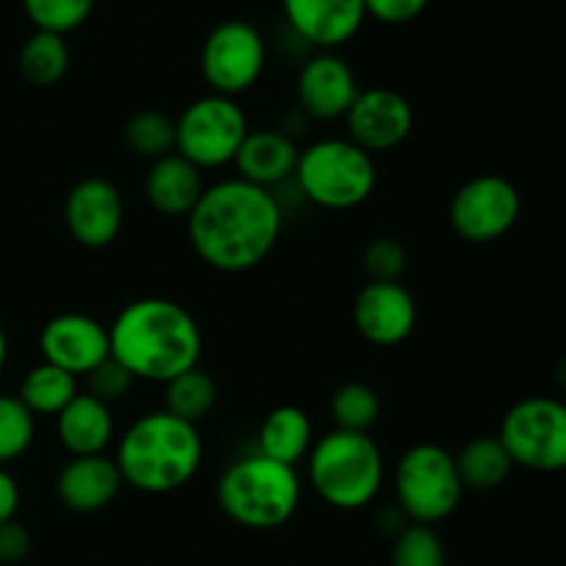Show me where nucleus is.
<instances>
[{"label":"nucleus","instance_id":"obj_1","mask_svg":"<svg viewBox=\"0 0 566 566\" xmlns=\"http://www.w3.org/2000/svg\"><path fill=\"white\" fill-rule=\"evenodd\" d=\"M188 221V241L208 269L247 274L280 243L285 213L274 191L227 177L202 191Z\"/></svg>","mask_w":566,"mask_h":566},{"label":"nucleus","instance_id":"obj_2","mask_svg":"<svg viewBox=\"0 0 566 566\" xmlns=\"http://www.w3.org/2000/svg\"><path fill=\"white\" fill-rule=\"evenodd\" d=\"M111 359L136 381L166 385L197 368L202 359V329L182 304L164 296L136 298L108 326Z\"/></svg>","mask_w":566,"mask_h":566},{"label":"nucleus","instance_id":"obj_3","mask_svg":"<svg viewBox=\"0 0 566 566\" xmlns=\"http://www.w3.org/2000/svg\"><path fill=\"white\" fill-rule=\"evenodd\" d=\"M202 459L199 426L186 423L164 409L133 420L114 453L122 484L144 495H169L182 490L197 479Z\"/></svg>","mask_w":566,"mask_h":566},{"label":"nucleus","instance_id":"obj_4","mask_svg":"<svg viewBox=\"0 0 566 566\" xmlns=\"http://www.w3.org/2000/svg\"><path fill=\"white\" fill-rule=\"evenodd\" d=\"M216 503L227 520L249 531H276L302 506V479L291 464L247 453L221 473Z\"/></svg>","mask_w":566,"mask_h":566},{"label":"nucleus","instance_id":"obj_5","mask_svg":"<svg viewBox=\"0 0 566 566\" xmlns=\"http://www.w3.org/2000/svg\"><path fill=\"white\" fill-rule=\"evenodd\" d=\"M307 484L326 506L359 512L385 486V457L370 434L332 429L307 453Z\"/></svg>","mask_w":566,"mask_h":566},{"label":"nucleus","instance_id":"obj_6","mask_svg":"<svg viewBox=\"0 0 566 566\" xmlns=\"http://www.w3.org/2000/svg\"><path fill=\"white\" fill-rule=\"evenodd\" d=\"M293 182L310 205L343 213L374 197L379 175H376L374 155L359 149L348 138L332 136L298 149Z\"/></svg>","mask_w":566,"mask_h":566},{"label":"nucleus","instance_id":"obj_7","mask_svg":"<svg viewBox=\"0 0 566 566\" xmlns=\"http://www.w3.org/2000/svg\"><path fill=\"white\" fill-rule=\"evenodd\" d=\"M392 490L403 517L431 528L451 517L464 495L453 453L434 442H418L403 451L392 473Z\"/></svg>","mask_w":566,"mask_h":566},{"label":"nucleus","instance_id":"obj_8","mask_svg":"<svg viewBox=\"0 0 566 566\" xmlns=\"http://www.w3.org/2000/svg\"><path fill=\"white\" fill-rule=\"evenodd\" d=\"M249 130L252 127L238 99L205 94L175 119V153L199 171L221 169L235 160Z\"/></svg>","mask_w":566,"mask_h":566},{"label":"nucleus","instance_id":"obj_9","mask_svg":"<svg viewBox=\"0 0 566 566\" xmlns=\"http://www.w3.org/2000/svg\"><path fill=\"white\" fill-rule=\"evenodd\" d=\"M497 440L514 468L531 473H562L566 468L564 403L545 396L523 398L506 412Z\"/></svg>","mask_w":566,"mask_h":566},{"label":"nucleus","instance_id":"obj_10","mask_svg":"<svg viewBox=\"0 0 566 566\" xmlns=\"http://www.w3.org/2000/svg\"><path fill=\"white\" fill-rule=\"evenodd\" d=\"M265 61L269 50L263 33L247 20H224L205 39L199 70L210 86V94L238 99V94H247L249 88L258 86Z\"/></svg>","mask_w":566,"mask_h":566},{"label":"nucleus","instance_id":"obj_11","mask_svg":"<svg viewBox=\"0 0 566 566\" xmlns=\"http://www.w3.org/2000/svg\"><path fill=\"white\" fill-rule=\"evenodd\" d=\"M523 213L517 186L501 175H479L464 182L451 199L448 219L468 243H495L514 230Z\"/></svg>","mask_w":566,"mask_h":566},{"label":"nucleus","instance_id":"obj_12","mask_svg":"<svg viewBox=\"0 0 566 566\" xmlns=\"http://www.w3.org/2000/svg\"><path fill=\"white\" fill-rule=\"evenodd\" d=\"M348 127V142L368 155L390 153L401 147L415 127L412 103L401 92L387 86L359 88L357 99L343 116Z\"/></svg>","mask_w":566,"mask_h":566},{"label":"nucleus","instance_id":"obj_13","mask_svg":"<svg viewBox=\"0 0 566 566\" xmlns=\"http://www.w3.org/2000/svg\"><path fill=\"white\" fill-rule=\"evenodd\" d=\"M64 224L83 249H105L125 227V199L105 177H86L66 193Z\"/></svg>","mask_w":566,"mask_h":566},{"label":"nucleus","instance_id":"obj_14","mask_svg":"<svg viewBox=\"0 0 566 566\" xmlns=\"http://www.w3.org/2000/svg\"><path fill=\"white\" fill-rule=\"evenodd\" d=\"M39 352H42V363L83 379L111 357L108 326L99 324L92 315L61 313L39 332Z\"/></svg>","mask_w":566,"mask_h":566},{"label":"nucleus","instance_id":"obj_15","mask_svg":"<svg viewBox=\"0 0 566 566\" xmlns=\"http://www.w3.org/2000/svg\"><path fill=\"white\" fill-rule=\"evenodd\" d=\"M354 326L370 346H401L418 326V302L401 282H368L354 298Z\"/></svg>","mask_w":566,"mask_h":566},{"label":"nucleus","instance_id":"obj_16","mask_svg":"<svg viewBox=\"0 0 566 566\" xmlns=\"http://www.w3.org/2000/svg\"><path fill=\"white\" fill-rule=\"evenodd\" d=\"M357 75H354L352 64L346 59H340L337 53L321 50V53L310 55L302 70H298V111L307 114L310 119H343L348 114V108L354 105V99H357Z\"/></svg>","mask_w":566,"mask_h":566},{"label":"nucleus","instance_id":"obj_17","mask_svg":"<svg viewBox=\"0 0 566 566\" xmlns=\"http://www.w3.org/2000/svg\"><path fill=\"white\" fill-rule=\"evenodd\" d=\"M282 11L302 42L332 53L365 25V0H282Z\"/></svg>","mask_w":566,"mask_h":566},{"label":"nucleus","instance_id":"obj_18","mask_svg":"<svg viewBox=\"0 0 566 566\" xmlns=\"http://www.w3.org/2000/svg\"><path fill=\"white\" fill-rule=\"evenodd\" d=\"M119 468L111 457H70L55 479V495L75 514H97L122 492Z\"/></svg>","mask_w":566,"mask_h":566},{"label":"nucleus","instance_id":"obj_19","mask_svg":"<svg viewBox=\"0 0 566 566\" xmlns=\"http://www.w3.org/2000/svg\"><path fill=\"white\" fill-rule=\"evenodd\" d=\"M232 164H235L241 180L265 188V191H274L276 186H285L293 180L298 147L285 130H276V127L249 130Z\"/></svg>","mask_w":566,"mask_h":566},{"label":"nucleus","instance_id":"obj_20","mask_svg":"<svg viewBox=\"0 0 566 566\" xmlns=\"http://www.w3.org/2000/svg\"><path fill=\"white\" fill-rule=\"evenodd\" d=\"M55 434L70 457H99L108 451L116 437L114 412L108 403L97 401L88 392H77L55 415Z\"/></svg>","mask_w":566,"mask_h":566},{"label":"nucleus","instance_id":"obj_21","mask_svg":"<svg viewBox=\"0 0 566 566\" xmlns=\"http://www.w3.org/2000/svg\"><path fill=\"white\" fill-rule=\"evenodd\" d=\"M144 191H147L155 213L166 216V219H186L205 191L202 171L177 153H169L153 160L147 180H144Z\"/></svg>","mask_w":566,"mask_h":566},{"label":"nucleus","instance_id":"obj_22","mask_svg":"<svg viewBox=\"0 0 566 566\" xmlns=\"http://www.w3.org/2000/svg\"><path fill=\"white\" fill-rule=\"evenodd\" d=\"M313 442V420L302 407H293V403L271 409L258 429V453L274 462L291 464V468L307 459Z\"/></svg>","mask_w":566,"mask_h":566},{"label":"nucleus","instance_id":"obj_23","mask_svg":"<svg viewBox=\"0 0 566 566\" xmlns=\"http://www.w3.org/2000/svg\"><path fill=\"white\" fill-rule=\"evenodd\" d=\"M453 462H457V473L464 492L497 490L501 484H506L509 473L514 470L512 459L503 451L497 437H473L470 442H464Z\"/></svg>","mask_w":566,"mask_h":566},{"label":"nucleus","instance_id":"obj_24","mask_svg":"<svg viewBox=\"0 0 566 566\" xmlns=\"http://www.w3.org/2000/svg\"><path fill=\"white\" fill-rule=\"evenodd\" d=\"M77 379L70 376L66 370L55 368L50 363H39L22 376V385L17 398L22 401V407L36 418H55L72 398L77 396Z\"/></svg>","mask_w":566,"mask_h":566},{"label":"nucleus","instance_id":"obj_25","mask_svg":"<svg viewBox=\"0 0 566 566\" xmlns=\"http://www.w3.org/2000/svg\"><path fill=\"white\" fill-rule=\"evenodd\" d=\"M216 401H219V387H216L213 376L199 365L164 385V412L191 426L202 423L216 409Z\"/></svg>","mask_w":566,"mask_h":566},{"label":"nucleus","instance_id":"obj_26","mask_svg":"<svg viewBox=\"0 0 566 566\" xmlns=\"http://www.w3.org/2000/svg\"><path fill=\"white\" fill-rule=\"evenodd\" d=\"M17 66H20V75L31 86H59L64 81L66 70H70V48H66V39L59 36V33L33 31L20 48Z\"/></svg>","mask_w":566,"mask_h":566},{"label":"nucleus","instance_id":"obj_27","mask_svg":"<svg viewBox=\"0 0 566 566\" xmlns=\"http://www.w3.org/2000/svg\"><path fill=\"white\" fill-rule=\"evenodd\" d=\"M329 415L335 429L370 434V429H374L381 415V401L370 385L348 381V385L337 387L335 396H332Z\"/></svg>","mask_w":566,"mask_h":566},{"label":"nucleus","instance_id":"obj_28","mask_svg":"<svg viewBox=\"0 0 566 566\" xmlns=\"http://www.w3.org/2000/svg\"><path fill=\"white\" fill-rule=\"evenodd\" d=\"M122 138L136 158L158 160L175 153V119L160 111H138L125 122Z\"/></svg>","mask_w":566,"mask_h":566},{"label":"nucleus","instance_id":"obj_29","mask_svg":"<svg viewBox=\"0 0 566 566\" xmlns=\"http://www.w3.org/2000/svg\"><path fill=\"white\" fill-rule=\"evenodd\" d=\"M36 437V418L17 396L0 392V468L25 457Z\"/></svg>","mask_w":566,"mask_h":566},{"label":"nucleus","instance_id":"obj_30","mask_svg":"<svg viewBox=\"0 0 566 566\" xmlns=\"http://www.w3.org/2000/svg\"><path fill=\"white\" fill-rule=\"evenodd\" d=\"M94 3L97 0H22V9L36 31L66 36L92 17Z\"/></svg>","mask_w":566,"mask_h":566},{"label":"nucleus","instance_id":"obj_31","mask_svg":"<svg viewBox=\"0 0 566 566\" xmlns=\"http://www.w3.org/2000/svg\"><path fill=\"white\" fill-rule=\"evenodd\" d=\"M392 566H446V545L431 525L409 523L392 542Z\"/></svg>","mask_w":566,"mask_h":566},{"label":"nucleus","instance_id":"obj_32","mask_svg":"<svg viewBox=\"0 0 566 566\" xmlns=\"http://www.w3.org/2000/svg\"><path fill=\"white\" fill-rule=\"evenodd\" d=\"M407 249L398 238H374L363 252V269L368 282H401L407 274Z\"/></svg>","mask_w":566,"mask_h":566},{"label":"nucleus","instance_id":"obj_33","mask_svg":"<svg viewBox=\"0 0 566 566\" xmlns=\"http://www.w3.org/2000/svg\"><path fill=\"white\" fill-rule=\"evenodd\" d=\"M83 379H86L88 396L108 403V407H114V403H119L122 398H127V392H130L133 385H136V379H133V376L111 357L105 359V363H99L97 368H94L92 374L83 376Z\"/></svg>","mask_w":566,"mask_h":566},{"label":"nucleus","instance_id":"obj_34","mask_svg":"<svg viewBox=\"0 0 566 566\" xmlns=\"http://www.w3.org/2000/svg\"><path fill=\"white\" fill-rule=\"evenodd\" d=\"M431 0H365V14L385 25H407L418 20Z\"/></svg>","mask_w":566,"mask_h":566},{"label":"nucleus","instance_id":"obj_35","mask_svg":"<svg viewBox=\"0 0 566 566\" xmlns=\"http://www.w3.org/2000/svg\"><path fill=\"white\" fill-rule=\"evenodd\" d=\"M31 531L22 523L9 520V523L0 525V564L3 566L25 562L28 553H31Z\"/></svg>","mask_w":566,"mask_h":566},{"label":"nucleus","instance_id":"obj_36","mask_svg":"<svg viewBox=\"0 0 566 566\" xmlns=\"http://www.w3.org/2000/svg\"><path fill=\"white\" fill-rule=\"evenodd\" d=\"M20 484H17L14 475L6 468H0V525L9 523V520H17V512H20Z\"/></svg>","mask_w":566,"mask_h":566},{"label":"nucleus","instance_id":"obj_37","mask_svg":"<svg viewBox=\"0 0 566 566\" xmlns=\"http://www.w3.org/2000/svg\"><path fill=\"white\" fill-rule=\"evenodd\" d=\"M6 363H9V335H6V326L0 324V374L6 370Z\"/></svg>","mask_w":566,"mask_h":566}]
</instances>
